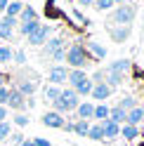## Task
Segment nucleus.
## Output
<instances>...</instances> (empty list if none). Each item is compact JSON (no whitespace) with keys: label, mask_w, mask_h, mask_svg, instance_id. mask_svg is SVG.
Returning a JSON list of instances; mask_svg holds the SVG:
<instances>
[{"label":"nucleus","mask_w":144,"mask_h":146,"mask_svg":"<svg viewBox=\"0 0 144 146\" xmlns=\"http://www.w3.org/2000/svg\"><path fill=\"white\" fill-rule=\"evenodd\" d=\"M10 134H12V123H10V120H5V123H0V141H5V139H10Z\"/></svg>","instance_id":"obj_29"},{"label":"nucleus","mask_w":144,"mask_h":146,"mask_svg":"<svg viewBox=\"0 0 144 146\" xmlns=\"http://www.w3.org/2000/svg\"><path fill=\"white\" fill-rule=\"evenodd\" d=\"M38 26H40L38 21H26V24H21V29H19V31H21V35H26V38H29V35H31L35 29H38Z\"/></svg>","instance_id":"obj_30"},{"label":"nucleus","mask_w":144,"mask_h":146,"mask_svg":"<svg viewBox=\"0 0 144 146\" xmlns=\"http://www.w3.org/2000/svg\"><path fill=\"white\" fill-rule=\"evenodd\" d=\"M17 21H19V24H26V21H38V12H35L31 5H24V7H21V12H19V17H17Z\"/></svg>","instance_id":"obj_16"},{"label":"nucleus","mask_w":144,"mask_h":146,"mask_svg":"<svg viewBox=\"0 0 144 146\" xmlns=\"http://www.w3.org/2000/svg\"><path fill=\"white\" fill-rule=\"evenodd\" d=\"M45 54H47L50 59H55V61H64V54H66V50H64V40H61V38H52V40H47V42H45Z\"/></svg>","instance_id":"obj_3"},{"label":"nucleus","mask_w":144,"mask_h":146,"mask_svg":"<svg viewBox=\"0 0 144 146\" xmlns=\"http://www.w3.org/2000/svg\"><path fill=\"white\" fill-rule=\"evenodd\" d=\"M92 7H97L99 12H106V10H111V7H113V3H111V0H95Z\"/></svg>","instance_id":"obj_33"},{"label":"nucleus","mask_w":144,"mask_h":146,"mask_svg":"<svg viewBox=\"0 0 144 146\" xmlns=\"http://www.w3.org/2000/svg\"><path fill=\"white\" fill-rule=\"evenodd\" d=\"M5 83H7V76H3V73H0V87H5Z\"/></svg>","instance_id":"obj_42"},{"label":"nucleus","mask_w":144,"mask_h":146,"mask_svg":"<svg viewBox=\"0 0 144 146\" xmlns=\"http://www.w3.org/2000/svg\"><path fill=\"white\" fill-rule=\"evenodd\" d=\"M111 3H113V5H121V3H125V0H111Z\"/></svg>","instance_id":"obj_43"},{"label":"nucleus","mask_w":144,"mask_h":146,"mask_svg":"<svg viewBox=\"0 0 144 146\" xmlns=\"http://www.w3.org/2000/svg\"><path fill=\"white\" fill-rule=\"evenodd\" d=\"M111 38H113L116 42H123L125 38H128V26H123L121 31H111Z\"/></svg>","instance_id":"obj_32"},{"label":"nucleus","mask_w":144,"mask_h":146,"mask_svg":"<svg viewBox=\"0 0 144 146\" xmlns=\"http://www.w3.org/2000/svg\"><path fill=\"white\" fill-rule=\"evenodd\" d=\"M12 54H14L12 47H7V45H0V64H10V61H12Z\"/></svg>","instance_id":"obj_28"},{"label":"nucleus","mask_w":144,"mask_h":146,"mask_svg":"<svg viewBox=\"0 0 144 146\" xmlns=\"http://www.w3.org/2000/svg\"><path fill=\"white\" fill-rule=\"evenodd\" d=\"M7 3H10V0H0V12H5V7H7Z\"/></svg>","instance_id":"obj_40"},{"label":"nucleus","mask_w":144,"mask_h":146,"mask_svg":"<svg viewBox=\"0 0 144 146\" xmlns=\"http://www.w3.org/2000/svg\"><path fill=\"white\" fill-rule=\"evenodd\" d=\"M90 120H76L73 123V132L78 134V137H87V132H90Z\"/></svg>","instance_id":"obj_24"},{"label":"nucleus","mask_w":144,"mask_h":146,"mask_svg":"<svg viewBox=\"0 0 144 146\" xmlns=\"http://www.w3.org/2000/svg\"><path fill=\"white\" fill-rule=\"evenodd\" d=\"M135 106H137V102H135V97H130V94H128V97H123L121 102H118V108H123L125 113H128V111H132Z\"/></svg>","instance_id":"obj_27"},{"label":"nucleus","mask_w":144,"mask_h":146,"mask_svg":"<svg viewBox=\"0 0 144 146\" xmlns=\"http://www.w3.org/2000/svg\"><path fill=\"white\" fill-rule=\"evenodd\" d=\"M80 7H87V5H95V0H78Z\"/></svg>","instance_id":"obj_39"},{"label":"nucleus","mask_w":144,"mask_h":146,"mask_svg":"<svg viewBox=\"0 0 144 146\" xmlns=\"http://www.w3.org/2000/svg\"><path fill=\"white\" fill-rule=\"evenodd\" d=\"M92 87H95V83H92L90 78H85L83 83H80L78 87H73V90H76V94H78V97H90V92H92Z\"/></svg>","instance_id":"obj_23"},{"label":"nucleus","mask_w":144,"mask_h":146,"mask_svg":"<svg viewBox=\"0 0 144 146\" xmlns=\"http://www.w3.org/2000/svg\"><path fill=\"white\" fill-rule=\"evenodd\" d=\"M125 115H128V113H125L123 108H118V106H109V120H113L116 125H123V123H125Z\"/></svg>","instance_id":"obj_20"},{"label":"nucleus","mask_w":144,"mask_h":146,"mask_svg":"<svg viewBox=\"0 0 144 146\" xmlns=\"http://www.w3.org/2000/svg\"><path fill=\"white\" fill-rule=\"evenodd\" d=\"M87 137L92 141H102L104 139V132H102V125L99 123H95V125H90V132H87Z\"/></svg>","instance_id":"obj_26"},{"label":"nucleus","mask_w":144,"mask_h":146,"mask_svg":"<svg viewBox=\"0 0 144 146\" xmlns=\"http://www.w3.org/2000/svg\"><path fill=\"white\" fill-rule=\"evenodd\" d=\"M21 146H35V144H33V139H24V141H21Z\"/></svg>","instance_id":"obj_41"},{"label":"nucleus","mask_w":144,"mask_h":146,"mask_svg":"<svg viewBox=\"0 0 144 146\" xmlns=\"http://www.w3.org/2000/svg\"><path fill=\"white\" fill-rule=\"evenodd\" d=\"M92 118H97V120H106L109 118V106L106 104H95V113H92Z\"/></svg>","instance_id":"obj_25"},{"label":"nucleus","mask_w":144,"mask_h":146,"mask_svg":"<svg viewBox=\"0 0 144 146\" xmlns=\"http://www.w3.org/2000/svg\"><path fill=\"white\" fill-rule=\"evenodd\" d=\"M111 92H113V90L106 85V83H95V87H92V92H90V97H92L95 102H99V104H106V99L111 97Z\"/></svg>","instance_id":"obj_10"},{"label":"nucleus","mask_w":144,"mask_h":146,"mask_svg":"<svg viewBox=\"0 0 144 146\" xmlns=\"http://www.w3.org/2000/svg\"><path fill=\"white\" fill-rule=\"evenodd\" d=\"M17 24H19V21L12 19V17H3V19H0V40H12Z\"/></svg>","instance_id":"obj_7"},{"label":"nucleus","mask_w":144,"mask_h":146,"mask_svg":"<svg viewBox=\"0 0 144 146\" xmlns=\"http://www.w3.org/2000/svg\"><path fill=\"white\" fill-rule=\"evenodd\" d=\"M35 87H38V83H35V80H31V78H19V80H17V85H14V90H19L26 99L33 97Z\"/></svg>","instance_id":"obj_11"},{"label":"nucleus","mask_w":144,"mask_h":146,"mask_svg":"<svg viewBox=\"0 0 144 146\" xmlns=\"http://www.w3.org/2000/svg\"><path fill=\"white\" fill-rule=\"evenodd\" d=\"M132 19H135V7L132 5H121L118 10L113 12V21L121 24V26H128Z\"/></svg>","instance_id":"obj_5"},{"label":"nucleus","mask_w":144,"mask_h":146,"mask_svg":"<svg viewBox=\"0 0 144 146\" xmlns=\"http://www.w3.org/2000/svg\"><path fill=\"white\" fill-rule=\"evenodd\" d=\"M7 113H10V108H7V106H0V123L7 120Z\"/></svg>","instance_id":"obj_38"},{"label":"nucleus","mask_w":144,"mask_h":146,"mask_svg":"<svg viewBox=\"0 0 144 146\" xmlns=\"http://www.w3.org/2000/svg\"><path fill=\"white\" fill-rule=\"evenodd\" d=\"M78 104H80V99H78V94H76V90L66 87V90H61V94H59L57 102H52V111H57V113L64 115V113L76 111Z\"/></svg>","instance_id":"obj_1"},{"label":"nucleus","mask_w":144,"mask_h":146,"mask_svg":"<svg viewBox=\"0 0 144 146\" xmlns=\"http://www.w3.org/2000/svg\"><path fill=\"white\" fill-rule=\"evenodd\" d=\"M10 139H12V146H21V141L26 139V137H24L21 132H12V134H10Z\"/></svg>","instance_id":"obj_35"},{"label":"nucleus","mask_w":144,"mask_h":146,"mask_svg":"<svg viewBox=\"0 0 144 146\" xmlns=\"http://www.w3.org/2000/svg\"><path fill=\"white\" fill-rule=\"evenodd\" d=\"M7 97H10V87H0V106H5L7 104Z\"/></svg>","instance_id":"obj_36"},{"label":"nucleus","mask_w":144,"mask_h":146,"mask_svg":"<svg viewBox=\"0 0 144 146\" xmlns=\"http://www.w3.org/2000/svg\"><path fill=\"white\" fill-rule=\"evenodd\" d=\"M12 123L17 125V127H26L31 120H29V115L26 113H14V118H12Z\"/></svg>","instance_id":"obj_31"},{"label":"nucleus","mask_w":144,"mask_h":146,"mask_svg":"<svg viewBox=\"0 0 144 146\" xmlns=\"http://www.w3.org/2000/svg\"><path fill=\"white\" fill-rule=\"evenodd\" d=\"M142 120H144V108H142V106H135L132 111H128V115H125V123H128V125H135V127H137Z\"/></svg>","instance_id":"obj_17"},{"label":"nucleus","mask_w":144,"mask_h":146,"mask_svg":"<svg viewBox=\"0 0 144 146\" xmlns=\"http://www.w3.org/2000/svg\"><path fill=\"white\" fill-rule=\"evenodd\" d=\"M85 50H87V52H92L97 59H104V57H106V47H104V45H99V42H95V40H87Z\"/></svg>","instance_id":"obj_19"},{"label":"nucleus","mask_w":144,"mask_h":146,"mask_svg":"<svg viewBox=\"0 0 144 146\" xmlns=\"http://www.w3.org/2000/svg\"><path fill=\"white\" fill-rule=\"evenodd\" d=\"M102 132H104V139H116V137H121V125H116L113 120H102Z\"/></svg>","instance_id":"obj_13"},{"label":"nucleus","mask_w":144,"mask_h":146,"mask_svg":"<svg viewBox=\"0 0 144 146\" xmlns=\"http://www.w3.org/2000/svg\"><path fill=\"white\" fill-rule=\"evenodd\" d=\"M85 78H87V73H85L83 68H71V71H69V76H66V83H69L71 90H73V87H78L80 83H83Z\"/></svg>","instance_id":"obj_14"},{"label":"nucleus","mask_w":144,"mask_h":146,"mask_svg":"<svg viewBox=\"0 0 144 146\" xmlns=\"http://www.w3.org/2000/svg\"><path fill=\"white\" fill-rule=\"evenodd\" d=\"M121 137H123V139H128V141H132V139H137V137H139V130H137L135 125L123 123V125H121Z\"/></svg>","instance_id":"obj_18"},{"label":"nucleus","mask_w":144,"mask_h":146,"mask_svg":"<svg viewBox=\"0 0 144 146\" xmlns=\"http://www.w3.org/2000/svg\"><path fill=\"white\" fill-rule=\"evenodd\" d=\"M21 7H24V3H19V0H10V3H7V7H5V17L17 19V17H19V12H21Z\"/></svg>","instance_id":"obj_21"},{"label":"nucleus","mask_w":144,"mask_h":146,"mask_svg":"<svg viewBox=\"0 0 144 146\" xmlns=\"http://www.w3.org/2000/svg\"><path fill=\"white\" fill-rule=\"evenodd\" d=\"M92 113H95L92 102H80L76 108V120H92Z\"/></svg>","instance_id":"obj_12"},{"label":"nucleus","mask_w":144,"mask_h":146,"mask_svg":"<svg viewBox=\"0 0 144 146\" xmlns=\"http://www.w3.org/2000/svg\"><path fill=\"white\" fill-rule=\"evenodd\" d=\"M130 68V61L128 59H118V61H111L109 66H106L104 73H116V76H125V71Z\"/></svg>","instance_id":"obj_15"},{"label":"nucleus","mask_w":144,"mask_h":146,"mask_svg":"<svg viewBox=\"0 0 144 146\" xmlns=\"http://www.w3.org/2000/svg\"><path fill=\"white\" fill-rule=\"evenodd\" d=\"M64 123H66V118L61 115V113H57V111H47V113L43 115V125L45 127H52V130H61Z\"/></svg>","instance_id":"obj_8"},{"label":"nucleus","mask_w":144,"mask_h":146,"mask_svg":"<svg viewBox=\"0 0 144 146\" xmlns=\"http://www.w3.org/2000/svg\"><path fill=\"white\" fill-rule=\"evenodd\" d=\"M64 61H69V66H71V68H83V71H85L87 61H90V59H87V50H85V45H83V42H73V45L66 50Z\"/></svg>","instance_id":"obj_2"},{"label":"nucleus","mask_w":144,"mask_h":146,"mask_svg":"<svg viewBox=\"0 0 144 146\" xmlns=\"http://www.w3.org/2000/svg\"><path fill=\"white\" fill-rule=\"evenodd\" d=\"M5 106H7V108H12V111H24V108H26V97L19 92V90H14V87H12Z\"/></svg>","instance_id":"obj_6"},{"label":"nucleus","mask_w":144,"mask_h":146,"mask_svg":"<svg viewBox=\"0 0 144 146\" xmlns=\"http://www.w3.org/2000/svg\"><path fill=\"white\" fill-rule=\"evenodd\" d=\"M66 76H69V68H66V66H52V68H50L47 80H50V85L61 87V85L66 83Z\"/></svg>","instance_id":"obj_9"},{"label":"nucleus","mask_w":144,"mask_h":146,"mask_svg":"<svg viewBox=\"0 0 144 146\" xmlns=\"http://www.w3.org/2000/svg\"><path fill=\"white\" fill-rule=\"evenodd\" d=\"M50 24H40L38 26V29H35L31 35H29V38H26V40H29L31 45H35V47H38V45H45V42H47L50 40Z\"/></svg>","instance_id":"obj_4"},{"label":"nucleus","mask_w":144,"mask_h":146,"mask_svg":"<svg viewBox=\"0 0 144 146\" xmlns=\"http://www.w3.org/2000/svg\"><path fill=\"white\" fill-rule=\"evenodd\" d=\"M33 144H35V146H52L47 139H43V137H35V139H33Z\"/></svg>","instance_id":"obj_37"},{"label":"nucleus","mask_w":144,"mask_h":146,"mask_svg":"<svg viewBox=\"0 0 144 146\" xmlns=\"http://www.w3.org/2000/svg\"><path fill=\"white\" fill-rule=\"evenodd\" d=\"M43 94H45V102H47V104H52V102H57V99H59L61 87H57V85H47Z\"/></svg>","instance_id":"obj_22"},{"label":"nucleus","mask_w":144,"mask_h":146,"mask_svg":"<svg viewBox=\"0 0 144 146\" xmlns=\"http://www.w3.org/2000/svg\"><path fill=\"white\" fill-rule=\"evenodd\" d=\"M12 61L19 64V66H24V64H26V52H24V50H17V52L12 54Z\"/></svg>","instance_id":"obj_34"}]
</instances>
